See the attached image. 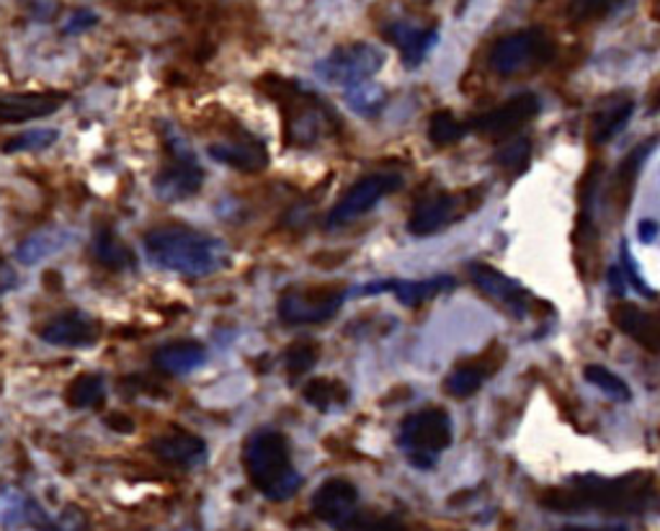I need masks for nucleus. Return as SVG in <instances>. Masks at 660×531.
I'll return each mask as SVG.
<instances>
[{
    "mask_svg": "<svg viewBox=\"0 0 660 531\" xmlns=\"http://www.w3.org/2000/svg\"><path fill=\"white\" fill-rule=\"evenodd\" d=\"M256 86L281 106L289 148H315L326 137L339 135L341 122L320 101V96L302 83L281 78V75H264L256 80Z\"/></svg>",
    "mask_w": 660,
    "mask_h": 531,
    "instance_id": "obj_2",
    "label": "nucleus"
},
{
    "mask_svg": "<svg viewBox=\"0 0 660 531\" xmlns=\"http://www.w3.org/2000/svg\"><path fill=\"white\" fill-rule=\"evenodd\" d=\"M302 397H305V403L313 405V408L328 413L335 408H346L351 392L341 379L318 377V379H309L305 388H302Z\"/></svg>",
    "mask_w": 660,
    "mask_h": 531,
    "instance_id": "obj_25",
    "label": "nucleus"
},
{
    "mask_svg": "<svg viewBox=\"0 0 660 531\" xmlns=\"http://www.w3.org/2000/svg\"><path fill=\"white\" fill-rule=\"evenodd\" d=\"M384 37L401 50L403 62L408 67L421 65L431 47L436 45V29H421L408 21H395V24L384 26Z\"/></svg>",
    "mask_w": 660,
    "mask_h": 531,
    "instance_id": "obj_19",
    "label": "nucleus"
},
{
    "mask_svg": "<svg viewBox=\"0 0 660 531\" xmlns=\"http://www.w3.org/2000/svg\"><path fill=\"white\" fill-rule=\"evenodd\" d=\"M454 217V197L449 194H436L423 199L421 204L412 210L408 230L412 236H431V232L442 230L446 223H452Z\"/></svg>",
    "mask_w": 660,
    "mask_h": 531,
    "instance_id": "obj_22",
    "label": "nucleus"
},
{
    "mask_svg": "<svg viewBox=\"0 0 660 531\" xmlns=\"http://www.w3.org/2000/svg\"><path fill=\"white\" fill-rule=\"evenodd\" d=\"M71 240H75V236L71 230H65V227H52V230H41L34 232L16 248V261L24 266H34L39 264V261H45L47 256H52V253H58L65 248Z\"/></svg>",
    "mask_w": 660,
    "mask_h": 531,
    "instance_id": "obj_23",
    "label": "nucleus"
},
{
    "mask_svg": "<svg viewBox=\"0 0 660 531\" xmlns=\"http://www.w3.org/2000/svg\"><path fill=\"white\" fill-rule=\"evenodd\" d=\"M658 223H652V219H643V223L637 225V232H639V238H643V243H650L652 238L658 236Z\"/></svg>",
    "mask_w": 660,
    "mask_h": 531,
    "instance_id": "obj_39",
    "label": "nucleus"
},
{
    "mask_svg": "<svg viewBox=\"0 0 660 531\" xmlns=\"http://www.w3.org/2000/svg\"><path fill=\"white\" fill-rule=\"evenodd\" d=\"M212 161L238 170V174H261L268 168V150L264 140L251 135L243 124H230V129L219 137L217 142H210L206 148Z\"/></svg>",
    "mask_w": 660,
    "mask_h": 531,
    "instance_id": "obj_10",
    "label": "nucleus"
},
{
    "mask_svg": "<svg viewBox=\"0 0 660 531\" xmlns=\"http://www.w3.org/2000/svg\"><path fill=\"white\" fill-rule=\"evenodd\" d=\"M529 153H532V144H529V140H513V142H508L506 148L498 150L495 161L511 170H521L529 163Z\"/></svg>",
    "mask_w": 660,
    "mask_h": 531,
    "instance_id": "obj_36",
    "label": "nucleus"
},
{
    "mask_svg": "<svg viewBox=\"0 0 660 531\" xmlns=\"http://www.w3.org/2000/svg\"><path fill=\"white\" fill-rule=\"evenodd\" d=\"M624 0H570L568 16L573 21H591L598 16H607L614 9H619Z\"/></svg>",
    "mask_w": 660,
    "mask_h": 531,
    "instance_id": "obj_35",
    "label": "nucleus"
},
{
    "mask_svg": "<svg viewBox=\"0 0 660 531\" xmlns=\"http://www.w3.org/2000/svg\"><path fill=\"white\" fill-rule=\"evenodd\" d=\"M318 358H320L318 343L302 341V343H294V346L287 349L284 367L289 371V377H302L305 371H309L315 367V364H318Z\"/></svg>",
    "mask_w": 660,
    "mask_h": 531,
    "instance_id": "obj_32",
    "label": "nucleus"
},
{
    "mask_svg": "<svg viewBox=\"0 0 660 531\" xmlns=\"http://www.w3.org/2000/svg\"><path fill=\"white\" fill-rule=\"evenodd\" d=\"M144 253L157 268L181 276H202L223 271L230 251L223 240L186 225H161L144 236Z\"/></svg>",
    "mask_w": 660,
    "mask_h": 531,
    "instance_id": "obj_1",
    "label": "nucleus"
},
{
    "mask_svg": "<svg viewBox=\"0 0 660 531\" xmlns=\"http://www.w3.org/2000/svg\"><path fill=\"white\" fill-rule=\"evenodd\" d=\"M465 135V127L449 112H436L429 122V137L433 144L444 148V144L457 142Z\"/></svg>",
    "mask_w": 660,
    "mask_h": 531,
    "instance_id": "obj_34",
    "label": "nucleus"
},
{
    "mask_svg": "<svg viewBox=\"0 0 660 531\" xmlns=\"http://www.w3.org/2000/svg\"><path fill=\"white\" fill-rule=\"evenodd\" d=\"M549 52H553V47H549V41L542 31L508 34V37L495 41L491 67L498 75H513L524 71L526 65H534V62H545Z\"/></svg>",
    "mask_w": 660,
    "mask_h": 531,
    "instance_id": "obj_11",
    "label": "nucleus"
},
{
    "mask_svg": "<svg viewBox=\"0 0 660 531\" xmlns=\"http://www.w3.org/2000/svg\"><path fill=\"white\" fill-rule=\"evenodd\" d=\"M343 287H294L279 300V317L287 326H318L339 315L346 302Z\"/></svg>",
    "mask_w": 660,
    "mask_h": 531,
    "instance_id": "obj_8",
    "label": "nucleus"
},
{
    "mask_svg": "<svg viewBox=\"0 0 660 531\" xmlns=\"http://www.w3.org/2000/svg\"><path fill=\"white\" fill-rule=\"evenodd\" d=\"M313 511L333 529H348L359 514V491L354 482L330 478L313 495Z\"/></svg>",
    "mask_w": 660,
    "mask_h": 531,
    "instance_id": "obj_12",
    "label": "nucleus"
},
{
    "mask_svg": "<svg viewBox=\"0 0 660 531\" xmlns=\"http://www.w3.org/2000/svg\"><path fill=\"white\" fill-rule=\"evenodd\" d=\"M401 446L408 454L410 465L429 470L436 465V454L452 444V420L442 408H426L403 420Z\"/></svg>",
    "mask_w": 660,
    "mask_h": 531,
    "instance_id": "obj_6",
    "label": "nucleus"
},
{
    "mask_svg": "<svg viewBox=\"0 0 660 531\" xmlns=\"http://www.w3.org/2000/svg\"><path fill=\"white\" fill-rule=\"evenodd\" d=\"M586 379L594 388H598L601 392H607L609 397L614 400H622V403H627V400L632 397V392L627 384H624V379H619L617 375H611V371L607 367H598V364H591V367H586Z\"/></svg>",
    "mask_w": 660,
    "mask_h": 531,
    "instance_id": "obj_33",
    "label": "nucleus"
},
{
    "mask_svg": "<svg viewBox=\"0 0 660 531\" xmlns=\"http://www.w3.org/2000/svg\"><path fill=\"white\" fill-rule=\"evenodd\" d=\"M71 408H101L106 400V382L101 375H80L71 382L65 392Z\"/></svg>",
    "mask_w": 660,
    "mask_h": 531,
    "instance_id": "obj_27",
    "label": "nucleus"
},
{
    "mask_svg": "<svg viewBox=\"0 0 660 531\" xmlns=\"http://www.w3.org/2000/svg\"><path fill=\"white\" fill-rule=\"evenodd\" d=\"M364 531H403V527L397 521H392V519H388V521H377V523H371V527H367Z\"/></svg>",
    "mask_w": 660,
    "mask_h": 531,
    "instance_id": "obj_40",
    "label": "nucleus"
},
{
    "mask_svg": "<svg viewBox=\"0 0 660 531\" xmlns=\"http://www.w3.org/2000/svg\"><path fill=\"white\" fill-rule=\"evenodd\" d=\"M248 480L268 501H287L300 491L302 475L292 465V446L279 431H258L243 452Z\"/></svg>",
    "mask_w": 660,
    "mask_h": 531,
    "instance_id": "obj_4",
    "label": "nucleus"
},
{
    "mask_svg": "<svg viewBox=\"0 0 660 531\" xmlns=\"http://www.w3.org/2000/svg\"><path fill=\"white\" fill-rule=\"evenodd\" d=\"M346 103L351 106V112H356L359 116H375L380 114L384 106V91L380 86L361 83V86L348 88Z\"/></svg>",
    "mask_w": 660,
    "mask_h": 531,
    "instance_id": "obj_29",
    "label": "nucleus"
},
{
    "mask_svg": "<svg viewBox=\"0 0 660 531\" xmlns=\"http://www.w3.org/2000/svg\"><path fill=\"white\" fill-rule=\"evenodd\" d=\"M67 101L65 93L41 91V93H0V124H21L41 119L58 112Z\"/></svg>",
    "mask_w": 660,
    "mask_h": 531,
    "instance_id": "obj_14",
    "label": "nucleus"
},
{
    "mask_svg": "<svg viewBox=\"0 0 660 531\" xmlns=\"http://www.w3.org/2000/svg\"><path fill=\"white\" fill-rule=\"evenodd\" d=\"M96 24H99V16H96L93 11L78 9L71 18H67V24L62 26V34H67V37H71V34H80V31L91 29V26H96Z\"/></svg>",
    "mask_w": 660,
    "mask_h": 531,
    "instance_id": "obj_37",
    "label": "nucleus"
},
{
    "mask_svg": "<svg viewBox=\"0 0 660 531\" xmlns=\"http://www.w3.org/2000/svg\"><path fill=\"white\" fill-rule=\"evenodd\" d=\"M93 256L109 271H132L137 268L135 253L116 236L112 227H101L93 238Z\"/></svg>",
    "mask_w": 660,
    "mask_h": 531,
    "instance_id": "obj_24",
    "label": "nucleus"
},
{
    "mask_svg": "<svg viewBox=\"0 0 660 531\" xmlns=\"http://www.w3.org/2000/svg\"><path fill=\"white\" fill-rule=\"evenodd\" d=\"M153 362H155V367L163 371V375L181 377V375H189V371L202 367V364L206 362V349L196 341L168 343V346L155 351Z\"/></svg>",
    "mask_w": 660,
    "mask_h": 531,
    "instance_id": "obj_20",
    "label": "nucleus"
},
{
    "mask_svg": "<svg viewBox=\"0 0 660 531\" xmlns=\"http://www.w3.org/2000/svg\"><path fill=\"white\" fill-rule=\"evenodd\" d=\"M37 501L18 488H0V529L18 531L31 523V514Z\"/></svg>",
    "mask_w": 660,
    "mask_h": 531,
    "instance_id": "obj_26",
    "label": "nucleus"
},
{
    "mask_svg": "<svg viewBox=\"0 0 660 531\" xmlns=\"http://www.w3.org/2000/svg\"><path fill=\"white\" fill-rule=\"evenodd\" d=\"M60 140V129H31L21 132L3 144V153H37V150L52 148Z\"/></svg>",
    "mask_w": 660,
    "mask_h": 531,
    "instance_id": "obj_30",
    "label": "nucleus"
},
{
    "mask_svg": "<svg viewBox=\"0 0 660 531\" xmlns=\"http://www.w3.org/2000/svg\"><path fill=\"white\" fill-rule=\"evenodd\" d=\"M562 531H627L624 527H607V529H588V527H568Z\"/></svg>",
    "mask_w": 660,
    "mask_h": 531,
    "instance_id": "obj_41",
    "label": "nucleus"
},
{
    "mask_svg": "<svg viewBox=\"0 0 660 531\" xmlns=\"http://www.w3.org/2000/svg\"><path fill=\"white\" fill-rule=\"evenodd\" d=\"M536 112H540V99L534 93H521L516 99L506 101L504 106L478 116L470 127L483 135H506L516 127H524L529 119H534Z\"/></svg>",
    "mask_w": 660,
    "mask_h": 531,
    "instance_id": "obj_16",
    "label": "nucleus"
},
{
    "mask_svg": "<svg viewBox=\"0 0 660 531\" xmlns=\"http://www.w3.org/2000/svg\"><path fill=\"white\" fill-rule=\"evenodd\" d=\"M401 184L403 178L397 174H369L359 178L339 202L330 206V212L326 215V227L328 230H339V227L356 223L369 210H375L384 197L401 189Z\"/></svg>",
    "mask_w": 660,
    "mask_h": 531,
    "instance_id": "obj_9",
    "label": "nucleus"
},
{
    "mask_svg": "<svg viewBox=\"0 0 660 531\" xmlns=\"http://www.w3.org/2000/svg\"><path fill=\"white\" fill-rule=\"evenodd\" d=\"M472 281L478 285L483 292L491 296V300L500 302L506 309H511L513 315H524L529 307V294L521 289L516 281L508 279L500 271H495L491 266H472Z\"/></svg>",
    "mask_w": 660,
    "mask_h": 531,
    "instance_id": "obj_18",
    "label": "nucleus"
},
{
    "mask_svg": "<svg viewBox=\"0 0 660 531\" xmlns=\"http://www.w3.org/2000/svg\"><path fill=\"white\" fill-rule=\"evenodd\" d=\"M454 287L452 276H431V279L426 281H371V285L361 287L359 294H380V292H395L397 302L405 307H416L421 305V302L431 300V296L449 292Z\"/></svg>",
    "mask_w": 660,
    "mask_h": 531,
    "instance_id": "obj_17",
    "label": "nucleus"
},
{
    "mask_svg": "<svg viewBox=\"0 0 660 531\" xmlns=\"http://www.w3.org/2000/svg\"><path fill=\"white\" fill-rule=\"evenodd\" d=\"M153 452L163 465L170 467H199L206 462V444L202 437L186 431V429H170L163 437L153 439Z\"/></svg>",
    "mask_w": 660,
    "mask_h": 531,
    "instance_id": "obj_15",
    "label": "nucleus"
},
{
    "mask_svg": "<svg viewBox=\"0 0 660 531\" xmlns=\"http://www.w3.org/2000/svg\"><path fill=\"white\" fill-rule=\"evenodd\" d=\"M485 371L480 367H459L454 369L449 377L444 379V390L446 395L452 397H470L474 392L480 390V384H483Z\"/></svg>",
    "mask_w": 660,
    "mask_h": 531,
    "instance_id": "obj_31",
    "label": "nucleus"
},
{
    "mask_svg": "<svg viewBox=\"0 0 660 531\" xmlns=\"http://www.w3.org/2000/svg\"><path fill=\"white\" fill-rule=\"evenodd\" d=\"M384 65V52L380 47L369 45V41H354V45L339 47L328 54L326 60H320L315 65V73L320 75V80H326L328 86H341V88H354L361 83H369L375 78L377 71Z\"/></svg>",
    "mask_w": 660,
    "mask_h": 531,
    "instance_id": "obj_7",
    "label": "nucleus"
},
{
    "mask_svg": "<svg viewBox=\"0 0 660 531\" xmlns=\"http://www.w3.org/2000/svg\"><path fill=\"white\" fill-rule=\"evenodd\" d=\"M161 137L165 148V163L153 181L155 194L163 202H183V199L199 194L206 174L191 142L178 132L174 124L161 122Z\"/></svg>",
    "mask_w": 660,
    "mask_h": 531,
    "instance_id": "obj_5",
    "label": "nucleus"
},
{
    "mask_svg": "<svg viewBox=\"0 0 660 531\" xmlns=\"http://www.w3.org/2000/svg\"><path fill=\"white\" fill-rule=\"evenodd\" d=\"M39 338L50 346L62 349H82L93 346L101 338V323L80 309H67V313L54 315L45 328L39 330Z\"/></svg>",
    "mask_w": 660,
    "mask_h": 531,
    "instance_id": "obj_13",
    "label": "nucleus"
},
{
    "mask_svg": "<svg viewBox=\"0 0 660 531\" xmlns=\"http://www.w3.org/2000/svg\"><path fill=\"white\" fill-rule=\"evenodd\" d=\"M106 426H109V429L119 431V433H132L135 431V420L124 416V413H112V416H106Z\"/></svg>",
    "mask_w": 660,
    "mask_h": 531,
    "instance_id": "obj_38",
    "label": "nucleus"
},
{
    "mask_svg": "<svg viewBox=\"0 0 660 531\" xmlns=\"http://www.w3.org/2000/svg\"><path fill=\"white\" fill-rule=\"evenodd\" d=\"M614 326L624 333H630L637 343L648 346L652 351L660 349V317L643 313L635 305H619L614 309Z\"/></svg>",
    "mask_w": 660,
    "mask_h": 531,
    "instance_id": "obj_21",
    "label": "nucleus"
},
{
    "mask_svg": "<svg viewBox=\"0 0 660 531\" xmlns=\"http://www.w3.org/2000/svg\"><path fill=\"white\" fill-rule=\"evenodd\" d=\"M650 501V482L643 475L630 478H596L583 475L573 478L570 491H549L542 495V506L553 511H586V508H601V511L635 514L643 511Z\"/></svg>",
    "mask_w": 660,
    "mask_h": 531,
    "instance_id": "obj_3",
    "label": "nucleus"
},
{
    "mask_svg": "<svg viewBox=\"0 0 660 531\" xmlns=\"http://www.w3.org/2000/svg\"><path fill=\"white\" fill-rule=\"evenodd\" d=\"M632 109H635V103H632L630 99H622V101L617 99V101H611L607 109H601L594 119V142H598V144L609 142L611 137H614L619 129L630 122Z\"/></svg>",
    "mask_w": 660,
    "mask_h": 531,
    "instance_id": "obj_28",
    "label": "nucleus"
}]
</instances>
